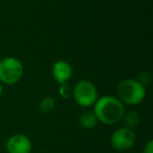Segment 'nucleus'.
Masks as SVG:
<instances>
[{"label":"nucleus","mask_w":153,"mask_h":153,"mask_svg":"<svg viewBox=\"0 0 153 153\" xmlns=\"http://www.w3.org/2000/svg\"><path fill=\"white\" fill-rule=\"evenodd\" d=\"M94 105V113L96 114L98 121L107 125L119 123L125 113L124 104L115 97L104 96L97 99Z\"/></svg>","instance_id":"f257e3e1"},{"label":"nucleus","mask_w":153,"mask_h":153,"mask_svg":"<svg viewBox=\"0 0 153 153\" xmlns=\"http://www.w3.org/2000/svg\"><path fill=\"white\" fill-rule=\"evenodd\" d=\"M119 100L123 104L138 105L146 96V89L137 80L126 79L120 82L117 88Z\"/></svg>","instance_id":"f03ea898"},{"label":"nucleus","mask_w":153,"mask_h":153,"mask_svg":"<svg viewBox=\"0 0 153 153\" xmlns=\"http://www.w3.org/2000/svg\"><path fill=\"white\" fill-rule=\"evenodd\" d=\"M23 65L15 57H5L0 60V82L13 85L21 80L23 76Z\"/></svg>","instance_id":"7ed1b4c3"},{"label":"nucleus","mask_w":153,"mask_h":153,"mask_svg":"<svg viewBox=\"0 0 153 153\" xmlns=\"http://www.w3.org/2000/svg\"><path fill=\"white\" fill-rule=\"evenodd\" d=\"M72 96L80 106L89 107L96 103L98 99V90L96 86L89 81L82 80L74 85Z\"/></svg>","instance_id":"20e7f679"},{"label":"nucleus","mask_w":153,"mask_h":153,"mask_svg":"<svg viewBox=\"0 0 153 153\" xmlns=\"http://www.w3.org/2000/svg\"><path fill=\"white\" fill-rule=\"evenodd\" d=\"M136 140V135L133 129L128 127H122L117 129L110 137L111 146L119 151H125L130 149Z\"/></svg>","instance_id":"39448f33"},{"label":"nucleus","mask_w":153,"mask_h":153,"mask_svg":"<svg viewBox=\"0 0 153 153\" xmlns=\"http://www.w3.org/2000/svg\"><path fill=\"white\" fill-rule=\"evenodd\" d=\"M5 148L9 153H30L32 142L25 134L17 133L7 140Z\"/></svg>","instance_id":"423d86ee"},{"label":"nucleus","mask_w":153,"mask_h":153,"mask_svg":"<svg viewBox=\"0 0 153 153\" xmlns=\"http://www.w3.org/2000/svg\"><path fill=\"white\" fill-rule=\"evenodd\" d=\"M53 76L56 82L59 84H63L69 81L72 76V67L68 62L64 60H58L53 63L51 68Z\"/></svg>","instance_id":"0eeeda50"},{"label":"nucleus","mask_w":153,"mask_h":153,"mask_svg":"<svg viewBox=\"0 0 153 153\" xmlns=\"http://www.w3.org/2000/svg\"><path fill=\"white\" fill-rule=\"evenodd\" d=\"M79 123L84 129H94L98 124V119H97L94 111L86 110L81 113L79 117Z\"/></svg>","instance_id":"6e6552de"},{"label":"nucleus","mask_w":153,"mask_h":153,"mask_svg":"<svg viewBox=\"0 0 153 153\" xmlns=\"http://www.w3.org/2000/svg\"><path fill=\"white\" fill-rule=\"evenodd\" d=\"M124 122H125V125L126 127L130 128V129H133L135 128L136 126L140 124V113L135 110H130L128 112L124 113L123 115V119Z\"/></svg>","instance_id":"1a4fd4ad"},{"label":"nucleus","mask_w":153,"mask_h":153,"mask_svg":"<svg viewBox=\"0 0 153 153\" xmlns=\"http://www.w3.org/2000/svg\"><path fill=\"white\" fill-rule=\"evenodd\" d=\"M55 106H56L55 98H53V97H44L41 100L39 108H40V111L42 113H48L53 110Z\"/></svg>","instance_id":"9d476101"},{"label":"nucleus","mask_w":153,"mask_h":153,"mask_svg":"<svg viewBox=\"0 0 153 153\" xmlns=\"http://www.w3.org/2000/svg\"><path fill=\"white\" fill-rule=\"evenodd\" d=\"M72 90L74 87L70 86V84H68L67 82L63 84H60V88H59V94L60 96L63 99H68L72 96Z\"/></svg>","instance_id":"9b49d317"},{"label":"nucleus","mask_w":153,"mask_h":153,"mask_svg":"<svg viewBox=\"0 0 153 153\" xmlns=\"http://www.w3.org/2000/svg\"><path fill=\"white\" fill-rule=\"evenodd\" d=\"M137 81L140 82L143 86L148 85L151 81V74H149V72H142V74H140V79H138Z\"/></svg>","instance_id":"f8f14e48"},{"label":"nucleus","mask_w":153,"mask_h":153,"mask_svg":"<svg viewBox=\"0 0 153 153\" xmlns=\"http://www.w3.org/2000/svg\"><path fill=\"white\" fill-rule=\"evenodd\" d=\"M144 153H153V140H150L144 148Z\"/></svg>","instance_id":"ddd939ff"},{"label":"nucleus","mask_w":153,"mask_h":153,"mask_svg":"<svg viewBox=\"0 0 153 153\" xmlns=\"http://www.w3.org/2000/svg\"><path fill=\"white\" fill-rule=\"evenodd\" d=\"M2 90H3V88H2V83L0 82V94H2Z\"/></svg>","instance_id":"4468645a"}]
</instances>
